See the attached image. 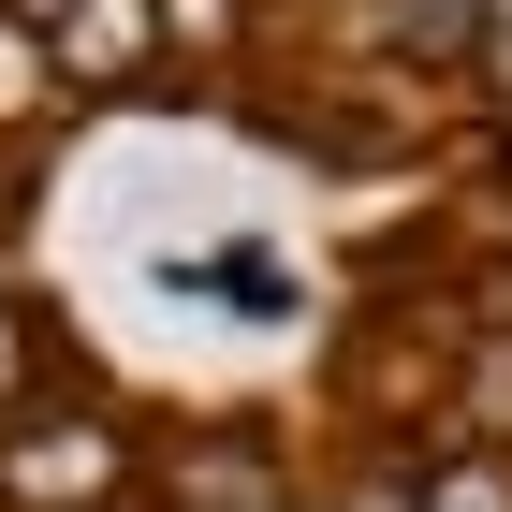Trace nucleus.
<instances>
[{"instance_id":"f03ea898","label":"nucleus","mask_w":512,"mask_h":512,"mask_svg":"<svg viewBox=\"0 0 512 512\" xmlns=\"http://www.w3.org/2000/svg\"><path fill=\"white\" fill-rule=\"evenodd\" d=\"M366 30H381L395 59H483V30H498V0H381Z\"/></svg>"},{"instance_id":"7ed1b4c3","label":"nucleus","mask_w":512,"mask_h":512,"mask_svg":"<svg viewBox=\"0 0 512 512\" xmlns=\"http://www.w3.org/2000/svg\"><path fill=\"white\" fill-rule=\"evenodd\" d=\"M425 512H512V454H425Z\"/></svg>"},{"instance_id":"20e7f679","label":"nucleus","mask_w":512,"mask_h":512,"mask_svg":"<svg viewBox=\"0 0 512 512\" xmlns=\"http://www.w3.org/2000/svg\"><path fill=\"white\" fill-rule=\"evenodd\" d=\"M44 15H88V0H44Z\"/></svg>"},{"instance_id":"39448f33","label":"nucleus","mask_w":512,"mask_h":512,"mask_svg":"<svg viewBox=\"0 0 512 512\" xmlns=\"http://www.w3.org/2000/svg\"><path fill=\"white\" fill-rule=\"evenodd\" d=\"M498 322H512V278H498Z\"/></svg>"},{"instance_id":"f257e3e1","label":"nucleus","mask_w":512,"mask_h":512,"mask_svg":"<svg viewBox=\"0 0 512 512\" xmlns=\"http://www.w3.org/2000/svg\"><path fill=\"white\" fill-rule=\"evenodd\" d=\"M118 483H132V454H118V425H88V410H44V425L0 439V498H30V512H103Z\"/></svg>"}]
</instances>
